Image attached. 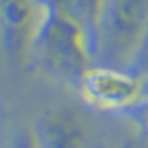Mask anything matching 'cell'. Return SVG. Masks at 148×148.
<instances>
[{"label": "cell", "mask_w": 148, "mask_h": 148, "mask_svg": "<svg viewBox=\"0 0 148 148\" xmlns=\"http://www.w3.org/2000/svg\"><path fill=\"white\" fill-rule=\"evenodd\" d=\"M90 28L68 0H42L32 47L55 72L80 78L93 58Z\"/></svg>", "instance_id": "1"}, {"label": "cell", "mask_w": 148, "mask_h": 148, "mask_svg": "<svg viewBox=\"0 0 148 148\" xmlns=\"http://www.w3.org/2000/svg\"><path fill=\"white\" fill-rule=\"evenodd\" d=\"M97 32L118 58L133 55L148 34V0H103Z\"/></svg>", "instance_id": "2"}, {"label": "cell", "mask_w": 148, "mask_h": 148, "mask_svg": "<svg viewBox=\"0 0 148 148\" xmlns=\"http://www.w3.org/2000/svg\"><path fill=\"white\" fill-rule=\"evenodd\" d=\"M82 98L101 112H121L136 105L143 93V80L110 67L87 68L78 78Z\"/></svg>", "instance_id": "3"}, {"label": "cell", "mask_w": 148, "mask_h": 148, "mask_svg": "<svg viewBox=\"0 0 148 148\" xmlns=\"http://www.w3.org/2000/svg\"><path fill=\"white\" fill-rule=\"evenodd\" d=\"M87 127L68 108H50L34 128V148H85Z\"/></svg>", "instance_id": "4"}, {"label": "cell", "mask_w": 148, "mask_h": 148, "mask_svg": "<svg viewBox=\"0 0 148 148\" xmlns=\"http://www.w3.org/2000/svg\"><path fill=\"white\" fill-rule=\"evenodd\" d=\"M37 20V0H0V30L8 52L20 53L32 47Z\"/></svg>", "instance_id": "5"}, {"label": "cell", "mask_w": 148, "mask_h": 148, "mask_svg": "<svg viewBox=\"0 0 148 148\" xmlns=\"http://www.w3.org/2000/svg\"><path fill=\"white\" fill-rule=\"evenodd\" d=\"M145 120H147V125H148V101H147V107H145Z\"/></svg>", "instance_id": "6"}]
</instances>
